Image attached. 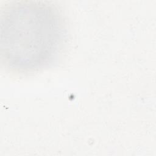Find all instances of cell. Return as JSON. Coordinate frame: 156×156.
<instances>
[{
	"mask_svg": "<svg viewBox=\"0 0 156 156\" xmlns=\"http://www.w3.org/2000/svg\"><path fill=\"white\" fill-rule=\"evenodd\" d=\"M63 16L44 2H14L1 16V49L5 64L19 73H32L55 63L65 46Z\"/></svg>",
	"mask_w": 156,
	"mask_h": 156,
	"instance_id": "6da1fadb",
	"label": "cell"
}]
</instances>
